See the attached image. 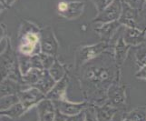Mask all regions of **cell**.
<instances>
[{"label":"cell","instance_id":"cell-30","mask_svg":"<svg viewBox=\"0 0 146 121\" xmlns=\"http://www.w3.org/2000/svg\"><path fill=\"white\" fill-rule=\"evenodd\" d=\"M144 19L146 20V8L144 9Z\"/></svg>","mask_w":146,"mask_h":121},{"label":"cell","instance_id":"cell-5","mask_svg":"<svg viewBox=\"0 0 146 121\" xmlns=\"http://www.w3.org/2000/svg\"><path fill=\"white\" fill-rule=\"evenodd\" d=\"M123 12L122 0H114L110 6L105 8L103 12L99 13L96 17L93 20V23L107 24L113 21H118Z\"/></svg>","mask_w":146,"mask_h":121},{"label":"cell","instance_id":"cell-12","mask_svg":"<svg viewBox=\"0 0 146 121\" xmlns=\"http://www.w3.org/2000/svg\"><path fill=\"white\" fill-rule=\"evenodd\" d=\"M69 78L68 74L55 83L54 88L50 90L49 93L46 95V98L53 100V101H57V100H65L66 98V90L68 87Z\"/></svg>","mask_w":146,"mask_h":121},{"label":"cell","instance_id":"cell-17","mask_svg":"<svg viewBox=\"0 0 146 121\" xmlns=\"http://www.w3.org/2000/svg\"><path fill=\"white\" fill-rule=\"evenodd\" d=\"M25 89H27V88H25L24 85L9 78H4L1 82V97L9 95H17L19 92Z\"/></svg>","mask_w":146,"mask_h":121},{"label":"cell","instance_id":"cell-3","mask_svg":"<svg viewBox=\"0 0 146 121\" xmlns=\"http://www.w3.org/2000/svg\"><path fill=\"white\" fill-rule=\"evenodd\" d=\"M111 44L104 42H100L98 44L92 45V46H86L82 47L77 53L76 59H75L76 68H82L84 65L100 57L104 53L109 52Z\"/></svg>","mask_w":146,"mask_h":121},{"label":"cell","instance_id":"cell-2","mask_svg":"<svg viewBox=\"0 0 146 121\" xmlns=\"http://www.w3.org/2000/svg\"><path fill=\"white\" fill-rule=\"evenodd\" d=\"M23 32L20 34L19 53L25 56L38 55L41 51L37 50L40 47V30L34 25L28 23V26L22 27Z\"/></svg>","mask_w":146,"mask_h":121},{"label":"cell","instance_id":"cell-4","mask_svg":"<svg viewBox=\"0 0 146 121\" xmlns=\"http://www.w3.org/2000/svg\"><path fill=\"white\" fill-rule=\"evenodd\" d=\"M107 103L121 110H126V87L117 78L107 91Z\"/></svg>","mask_w":146,"mask_h":121},{"label":"cell","instance_id":"cell-7","mask_svg":"<svg viewBox=\"0 0 146 121\" xmlns=\"http://www.w3.org/2000/svg\"><path fill=\"white\" fill-rule=\"evenodd\" d=\"M17 95L20 103L24 106L27 111L34 107H36L40 101H42L43 99L46 98V95L36 88H28L25 90H22Z\"/></svg>","mask_w":146,"mask_h":121},{"label":"cell","instance_id":"cell-18","mask_svg":"<svg viewBox=\"0 0 146 121\" xmlns=\"http://www.w3.org/2000/svg\"><path fill=\"white\" fill-rule=\"evenodd\" d=\"M26 112H27V109L25 108V107L20 102L12 106L11 108H9L6 110L0 111L1 117H7L10 118H18L20 117H22Z\"/></svg>","mask_w":146,"mask_h":121},{"label":"cell","instance_id":"cell-1","mask_svg":"<svg viewBox=\"0 0 146 121\" xmlns=\"http://www.w3.org/2000/svg\"><path fill=\"white\" fill-rule=\"evenodd\" d=\"M108 56H103L92 60L82 68L80 76V84L81 90L86 100L92 105H104L107 103V91L117 78H120V70L115 64V61L112 62L111 59H107Z\"/></svg>","mask_w":146,"mask_h":121},{"label":"cell","instance_id":"cell-8","mask_svg":"<svg viewBox=\"0 0 146 121\" xmlns=\"http://www.w3.org/2000/svg\"><path fill=\"white\" fill-rule=\"evenodd\" d=\"M56 110L63 115L70 117V116H75L82 113L84 110L90 105L86 100H84L82 102H71L68 99L65 100H57L54 101Z\"/></svg>","mask_w":146,"mask_h":121},{"label":"cell","instance_id":"cell-23","mask_svg":"<svg viewBox=\"0 0 146 121\" xmlns=\"http://www.w3.org/2000/svg\"><path fill=\"white\" fill-rule=\"evenodd\" d=\"M84 114H85V120L84 121H98L97 115L95 112L94 106L90 104L88 107L84 109Z\"/></svg>","mask_w":146,"mask_h":121},{"label":"cell","instance_id":"cell-13","mask_svg":"<svg viewBox=\"0 0 146 121\" xmlns=\"http://www.w3.org/2000/svg\"><path fill=\"white\" fill-rule=\"evenodd\" d=\"M123 3V2H122ZM138 10L133 9L127 5L123 3V12L118 21L122 26L126 27H137V19L139 17Z\"/></svg>","mask_w":146,"mask_h":121},{"label":"cell","instance_id":"cell-24","mask_svg":"<svg viewBox=\"0 0 146 121\" xmlns=\"http://www.w3.org/2000/svg\"><path fill=\"white\" fill-rule=\"evenodd\" d=\"M136 64L140 68L146 66V47H142L137 50Z\"/></svg>","mask_w":146,"mask_h":121},{"label":"cell","instance_id":"cell-11","mask_svg":"<svg viewBox=\"0 0 146 121\" xmlns=\"http://www.w3.org/2000/svg\"><path fill=\"white\" fill-rule=\"evenodd\" d=\"M123 37L124 42L130 47L140 46L146 41V29L141 30L138 27H126Z\"/></svg>","mask_w":146,"mask_h":121},{"label":"cell","instance_id":"cell-15","mask_svg":"<svg viewBox=\"0 0 146 121\" xmlns=\"http://www.w3.org/2000/svg\"><path fill=\"white\" fill-rule=\"evenodd\" d=\"M121 26L122 25L120 24L119 21H113L107 24H103L100 27H97L95 29V31L99 34L101 37V42L110 43L113 36Z\"/></svg>","mask_w":146,"mask_h":121},{"label":"cell","instance_id":"cell-6","mask_svg":"<svg viewBox=\"0 0 146 121\" xmlns=\"http://www.w3.org/2000/svg\"><path fill=\"white\" fill-rule=\"evenodd\" d=\"M40 47L41 52L55 57L58 51V42L54 32L49 27L40 30Z\"/></svg>","mask_w":146,"mask_h":121},{"label":"cell","instance_id":"cell-20","mask_svg":"<svg viewBox=\"0 0 146 121\" xmlns=\"http://www.w3.org/2000/svg\"><path fill=\"white\" fill-rule=\"evenodd\" d=\"M125 118L132 121H146V106L138 107L127 112Z\"/></svg>","mask_w":146,"mask_h":121},{"label":"cell","instance_id":"cell-16","mask_svg":"<svg viewBox=\"0 0 146 121\" xmlns=\"http://www.w3.org/2000/svg\"><path fill=\"white\" fill-rule=\"evenodd\" d=\"M130 47H131L124 42L123 37H120L118 38L117 42L114 46L113 57L115 60V64H116L119 69H121V68H122V66L125 61V59H126Z\"/></svg>","mask_w":146,"mask_h":121},{"label":"cell","instance_id":"cell-9","mask_svg":"<svg viewBox=\"0 0 146 121\" xmlns=\"http://www.w3.org/2000/svg\"><path fill=\"white\" fill-rule=\"evenodd\" d=\"M84 8V3L80 1H62L58 4L59 15L67 19H75L79 17L83 14Z\"/></svg>","mask_w":146,"mask_h":121},{"label":"cell","instance_id":"cell-31","mask_svg":"<svg viewBox=\"0 0 146 121\" xmlns=\"http://www.w3.org/2000/svg\"><path fill=\"white\" fill-rule=\"evenodd\" d=\"M93 1H94V0H93Z\"/></svg>","mask_w":146,"mask_h":121},{"label":"cell","instance_id":"cell-19","mask_svg":"<svg viewBox=\"0 0 146 121\" xmlns=\"http://www.w3.org/2000/svg\"><path fill=\"white\" fill-rule=\"evenodd\" d=\"M48 72L52 76V78L54 79L55 82H58L59 80H61L67 74L64 66H63L56 58H55L52 67L48 69Z\"/></svg>","mask_w":146,"mask_h":121},{"label":"cell","instance_id":"cell-21","mask_svg":"<svg viewBox=\"0 0 146 121\" xmlns=\"http://www.w3.org/2000/svg\"><path fill=\"white\" fill-rule=\"evenodd\" d=\"M20 102L18 95H9L1 97V101H0V108L2 110H6L9 108H11L12 106L16 105Z\"/></svg>","mask_w":146,"mask_h":121},{"label":"cell","instance_id":"cell-14","mask_svg":"<svg viewBox=\"0 0 146 121\" xmlns=\"http://www.w3.org/2000/svg\"><path fill=\"white\" fill-rule=\"evenodd\" d=\"M98 121H113L115 116L119 112V108L113 107L109 103L104 105H94Z\"/></svg>","mask_w":146,"mask_h":121},{"label":"cell","instance_id":"cell-10","mask_svg":"<svg viewBox=\"0 0 146 121\" xmlns=\"http://www.w3.org/2000/svg\"><path fill=\"white\" fill-rule=\"evenodd\" d=\"M39 121H54L56 115V108L53 100L46 98L36 107Z\"/></svg>","mask_w":146,"mask_h":121},{"label":"cell","instance_id":"cell-22","mask_svg":"<svg viewBox=\"0 0 146 121\" xmlns=\"http://www.w3.org/2000/svg\"><path fill=\"white\" fill-rule=\"evenodd\" d=\"M145 1L146 0H122L123 4L127 5L133 9L138 10V11H142L143 10Z\"/></svg>","mask_w":146,"mask_h":121},{"label":"cell","instance_id":"cell-26","mask_svg":"<svg viewBox=\"0 0 146 121\" xmlns=\"http://www.w3.org/2000/svg\"><path fill=\"white\" fill-rule=\"evenodd\" d=\"M85 120V114H84V110L78 115L75 116H70V117H66L65 121H84Z\"/></svg>","mask_w":146,"mask_h":121},{"label":"cell","instance_id":"cell-29","mask_svg":"<svg viewBox=\"0 0 146 121\" xmlns=\"http://www.w3.org/2000/svg\"><path fill=\"white\" fill-rule=\"evenodd\" d=\"M15 1H16V0H4V4L6 5L7 7H9L10 6H12Z\"/></svg>","mask_w":146,"mask_h":121},{"label":"cell","instance_id":"cell-25","mask_svg":"<svg viewBox=\"0 0 146 121\" xmlns=\"http://www.w3.org/2000/svg\"><path fill=\"white\" fill-rule=\"evenodd\" d=\"M114 0H94V4L96 9L98 11V14L103 12L105 8H107L111 4H112Z\"/></svg>","mask_w":146,"mask_h":121},{"label":"cell","instance_id":"cell-27","mask_svg":"<svg viewBox=\"0 0 146 121\" xmlns=\"http://www.w3.org/2000/svg\"><path fill=\"white\" fill-rule=\"evenodd\" d=\"M135 77H136L137 78L139 79H144L146 80V66H144V67L141 68L138 71L136 72V74H135Z\"/></svg>","mask_w":146,"mask_h":121},{"label":"cell","instance_id":"cell-28","mask_svg":"<svg viewBox=\"0 0 146 121\" xmlns=\"http://www.w3.org/2000/svg\"><path fill=\"white\" fill-rule=\"evenodd\" d=\"M65 119H66V116L63 115L62 113H60L57 110L56 115H55V118H54V121H65Z\"/></svg>","mask_w":146,"mask_h":121},{"label":"cell","instance_id":"cell-32","mask_svg":"<svg viewBox=\"0 0 146 121\" xmlns=\"http://www.w3.org/2000/svg\"><path fill=\"white\" fill-rule=\"evenodd\" d=\"M38 121H39V120H38Z\"/></svg>","mask_w":146,"mask_h":121}]
</instances>
